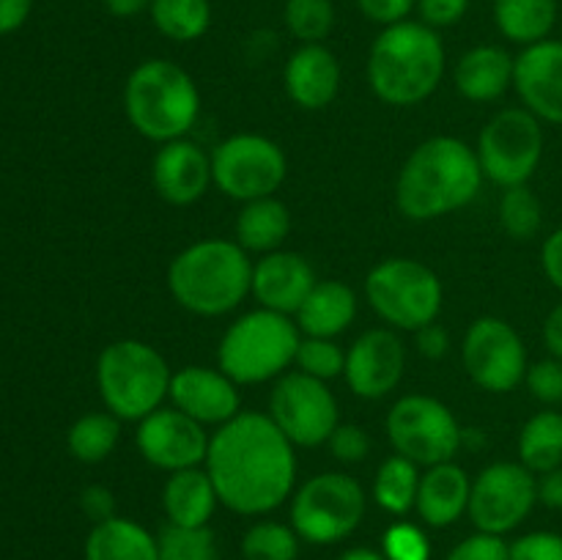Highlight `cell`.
<instances>
[{"label": "cell", "mask_w": 562, "mask_h": 560, "mask_svg": "<svg viewBox=\"0 0 562 560\" xmlns=\"http://www.w3.org/2000/svg\"><path fill=\"white\" fill-rule=\"evenodd\" d=\"M206 472L225 508L267 514L294 489V443L269 415L239 412L209 439Z\"/></svg>", "instance_id": "cell-1"}, {"label": "cell", "mask_w": 562, "mask_h": 560, "mask_svg": "<svg viewBox=\"0 0 562 560\" xmlns=\"http://www.w3.org/2000/svg\"><path fill=\"white\" fill-rule=\"evenodd\" d=\"M477 152L456 137H431L404 163L395 187L398 209L412 220H434L467 206L481 190Z\"/></svg>", "instance_id": "cell-2"}, {"label": "cell", "mask_w": 562, "mask_h": 560, "mask_svg": "<svg viewBox=\"0 0 562 560\" xmlns=\"http://www.w3.org/2000/svg\"><path fill=\"white\" fill-rule=\"evenodd\" d=\"M445 75L442 38L426 22H395L373 42L368 80L387 104H417L437 91Z\"/></svg>", "instance_id": "cell-3"}, {"label": "cell", "mask_w": 562, "mask_h": 560, "mask_svg": "<svg viewBox=\"0 0 562 560\" xmlns=\"http://www.w3.org/2000/svg\"><path fill=\"white\" fill-rule=\"evenodd\" d=\"M168 285L176 302L198 316H220L252 291V264L239 242H195L173 258Z\"/></svg>", "instance_id": "cell-4"}, {"label": "cell", "mask_w": 562, "mask_h": 560, "mask_svg": "<svg viewBox=\"0 0 562 560\" xmlns=\"http://www.w3.org/2000/svg\"><path fill=\"white\" fill-rule=\"evenodd\" d=\"M124 108L132 126L157 143L179 141L195 124L201 97L181 66L151 58L137 66L124 88Z\"/></svg>", "instance_id": "cell-5"}, {"label": "cell", "mask_w": 562, "mask_h": 560, "mask_svg": "<svg viewBox=\"0 0 562 560\" xmlns=\"http://www.w3.org/2000/svg\"><path fill=\"white\" fill-rule=\"evenodd\" d=\"M170 379L165 357L143 340H115L97 362L99 393L108 410L124 421H143L159 410V401L170 393Z\"/></svg>", "instance_id": "cell-6"}, {"label": "cell", "mask_w": 562, "mask_h": 560, "mask_svg": "<svg viewBox=\"0 0 562 560\" xmlns=\"http://www.w3.org/2000/svg\"><path fill=\"white\" fill-rule=\"evenodd\" d=\"M300 327L285 313L252 311L228 327L220 340V368L239 384L278 377L300 349Z\"/></svg>", "instance_id": "cell-7"}, {"label": "cell", "mask_w": 562, "mask_h": 560, "mask_svg": "<svg viewBox=\"0 0 562 560\" xmlns=\"http://www.w3.org/2000/svg\"><path fill=\"white\" fill-rule=\"evenodd\" d=\"M368 300L384 322L401 329H420L442 307V283L437 275L412 258H387L366 280Z\"/></svg>", "instance_id": "cell-8"}, {"label": "cell", "mask_w": 562, "mask_h": 560, "mask_svg": "<svg viewBox=\"0 0 562 560\" xmlns=\"http://www.w3.org/2000/svg\"><path fill=\"white\" fill-rule=\"evenodd\" d=\"M366 514V492L344 472H322L296 492L291 525L311 544H335L357 530Z\"/></svg>", "instance_id": "cell-9"}, {"label": "cell", "mask_w": 562, "mask_h": 560, "mask_svg": "<svg viewBox=\"0 0 562 560\" xmlns=\"http://www.w3.org/2000/svg\"><path fill=\"white\" fill-rule=\"evenodd\" d=\"M543 157L541 119L527 108H508L494 115L477 141L481 168L494 184L519 187L527 184Z\"/></svg>", "instance_id": "cell-10"}, {"label": "cell", "mask_w": 562, "mask_h": 560, "mask_svg": "<svg viewBox=\"0 0 562 560\" xmlns=\"http://www.w3.org/2000/svg\"><path fill=\"white\" fill-rule=\"evenodd\" d=\"M387 437L398 456L417 467H434L453 459L464 434L442 401L431 395H406L390 410Z\"/></svg>", "instance_id": "cell-11"}, {"label": "cell", "mask_w": 562, "mask_h": 560, "mask_svg": "<svg viewBox=\"0 0 562 560\" xmlns=\"http://www.w3.org/2000/svg\"><path fill=\"white\" fill-rule=\"evenodd\" d=\"M212 179L234 201L272 198L285 179V154L261 135H234L212 157Z\"/></svg>", "instance_id": "cell-12"}, {"label": "cell", "mask_w": 562, "mask_h": 560, "mask_svg": "<svg viewBox=\"0 0 562 560\" xmlns=\"http://www.w3.org/2000/svg\"><path fill=\"white\" fill-rule=\"evenodd\" d=\"M538 503V481L525 464L497 461L472 483L470 519L481 533L505 536L530 516Z\"/></svg>", "instance_id": "cell-13"}, {"label": "cell", "mask_w": 562, "mask_h": 560, "mask_svg": "<svg viewBox=\"0 0 562 560\" xmlns=\"http://www.w3.org/2000/svg\"><path fill=\"white\" fill-rule=\"evenodd\" d=\"M269 417L294 445H322L338 428V401L316 377L285 373L269 399Z\"/></svg>", "instance_id": "cell-14"}, {"label": "cell", "mask_w": 562, "mask_h": 560, "mask_svg": "<svg viewBox=\"0 0 562 560\" xmlns=\"http://www.w3.org/2000/svg\"><path fill=\"white\" fill-rule=\"evenodd\" d=\"M464 366L488 393H508L527 377V351L505 318L483 316L467 329Z\"/></svg>", "instance_id": "cell-15"}, {"label": "cell", "mask_w": 562, "mask_h": 560, "mask_svg": "<svg viewBox=\"0 0 562 560\" xmlns=\"http://www.w3.org/2000/svg\"><path fill=\"white\" fill-rule=\"evenodd\" d=\"M137 448L148 464L159 470H190L206 461L209 437L203 423L181 410H154L137 428Z\"/></svg>", "instance_id": "cell-16"}, {"label": "cell", "mask_w": 562, "mask_h": 560, "mask_svg": "<svg viewBox=\"0 0 562 560\" xmlns=\"http://www.w3.org/2000/svg\"><path fill=\"white\" fill-rule=\"evenodd\" d=\"M514 88L536 119L562 124V42L543 38L514 60Z\"/></svg>", "instance_id": "cell-17"}, {"label": "cell", "mask_w": 562, "mask_h": 560, "mask_svg": "<svg viewBox=\"0 0 562 560\" xmlns=\"http://www.w3.org/2000/svg\"><path fill=\"white\" fill-rule=\"evenodd\" d=\"M406 355L398 335L371 329L360 335L346 355V382L360 399H384L404 377Z\"/></svg>", "instance_id": "cell-18"}, {"label": "cell", "mask_w": 562, "mask_h": 560, "mask_svg": "<svg viewBox=\"0 0 562 560\" xmlns=\"http://www.w3.org/2000/svg\"><path fill=\"white\" fill-rule=\"evenodd\" d=\"M170 399L176 410L187 412L198 423H228L239 415V390L223 371L203 366H187L170 379Z\"/></svg>", "instance_id": "cell-19"}, {"label": "cell", "mask_w": 562, "mask_h": 560, "mask_svg": "<svg viewBox=\"0 0 562 560\" xmlns=\"http://www.w3.org/2000/svg\"><path fill=\"white\" fill-rule=\"evenodd\" d=\"M313 285H316V275L300 253H267L252 267V294L267 311L285 313V316L296 313L313 291Z\"/></svg>", "instance_id": "cell-20"}, {"label": "cell", "mask_w": 562, "mask_h": 560, "mask_svg": "<svg viewBox=\"0 0 562 560\" xmlns=\"http://www.w3.org/2000/svg\"><path fill=\"white\" fill-rule=\"evenodd\" d=\"M212 181V159L198 143L170 141L154 157V187L173 206L195 203Z\"/></svg>", "instance_id": "cell-21"}, {"label": "cell", "mask_w": 562, "mask_h": 560, "mask_svg": "<svg viewBox=\"0 0 562 560\" xmlns=\"http://www.w3.org/2000/svg\"><path fill=\"white\" fill-rule=\"evenodd\" d=\"M340 88V64L324 44H302L285 64V91L300 108L322 110Z\"/></svg>", "instance_id": "cell-22"}, {"label": "cell", "mask_w": 562, "mask_h": 560, "mask_svg": "<svg viewBox=\"0 0 562 560\" xmlns=\"http://www.w3.org/2000/svg\"><path fill=\"white\" fill-rule=\"evenodd\" d=\"M472 483L467 472L453 461L428 467L417 489V514L426 525L448 527L470 508Z\"/></svg>", "instance_id": "cell-23"}, {"label": "cell", "mask_w": 562, "mask_h": 560, "mask_svg": "<svg viewBox=\"0 0 562 560\" xmlns=\"http://www.w3.org/2000/svg\"><path fill=\"white\" fill-rule=\"evenodd\" d=\"M514 60L497 44H481L461 55L456 86L472 102H492L514 86Z\"/></svg>", "instance_id": "cell-24"}, {"label": "cell", "mask_w": 562, "mask_h": 560, "mask_svg": "<svg viewBox=\"0 0 562 560\" xmlns=\"http://www.w3.org/2000/svg\"><path fill=\"white\" fill-rule=\"evenodd\" d=\"M357 313V296L340 280H322L313 285L307 300L296 311V327L307 338H335L351 324Z\"/></svg>", "instance_id": "cell-25"}, {"label": "cell", "mask_w": 562, "mask_h": 560, "mask_svg": "<svg viewBox=\"0 0 562 560\" xmlns=\"http://www.w3.org/2000/svg\"><path fill=\"white\" fill-rule=\"evenodd\" d=\"M165 514L170 525L181 527H206L217 505V489L206 470H179L168 478L162 492Z\"/></svg>", "instance_id": "cell-26"}, {"label": "cell", "mask_w": 562, "mask_h": 560, "mask_svg": "<svg viewBox=\"0 0 562 560\" xmlns=\"http://www.w3.org/2000/svg\"><path fill=\"white\" fill-rule=\"evenodd\" d=\"M86 560H159L157 538L137 522L110 516L88 533Z\"/></svg>", "instance_id": "cell-27"}, {"label": "cell", "mask_w": 562, "mask_h": 560, "mask_svg": "<svg viewBox=\"0 0 562 560\" xmlns=\"http://www.w3.org/2000/svg\"><path fill=\"white\" fill-rule=\"evenodd\" d=\"M494 22L508 42L530 47L558 25V0H494Z\"/></svg>", "instance_id": "cell-28"}, {"label": "cell", "mask_w": 562, "mask_h": 560, "mask_svg": "<svg viewBox=\"0 0 562 560\" xmlns=\"http://www.w3.org/2000/svg\"><path fill=\"white\" fill-rule=\"evenodd\" d=\"M289 225L291 217L283 203L274 198H258V201H247V206L241 209L236 220V236L245 250L274 253L283 245Z\"/></svg>", "instance_id": "cell-29"}, {"label": "cell", "mask_w": 562, "mask_h": 560, "mask_svg": "<svg viewBox=\"0 0 562 560\" xmlns=\"http://www.w3.org/2000/svg\"><path fill=\"white\" fill-rule=\"evenodd\" d=\"M519 456L521 464L538 475L562 467V412L543 410L525 423L519 434Z\"/></svg>", "instance_id": "cell-30"}, {"label": "cell", "mask_w": 562, "mask_h": 560, "mask_svg": "<svg viewBox=\"0 0 562 560\" xmlns=\"http://www.w3.org/2000/svg\"><path fill=\"white\" fill-rule=\"evenodd\" d=\"M151 22L173 42H195L212 25V0H151Z\"/></svg>", "instance_id": "cell-31"}, {"label": "cell", "mask_w": 562, "mask_h": 560, "mask_svg": "<svg viewBox=\"0 0 562 560\" xmlns=\"http://www.w3.org/2000/svg\"><path fill=\"white\" fill-rule=\"evenodd\" d=\"M417 489H420V475H417L415 461L404 459V456H390L376 472L373 500L390 514L404 516L415 508Z\"/></svg>", "instance_id": "cell-32"}, {"label": "cell", "mask_w": 562, "mask_h": 560, "mask_svg": "<svg viewBox=\"0 0 562 560\" xmlns=\"http://www.w3.org/2000/svg\"><path fill=\"white\" fill-rule=\"evenodd\" d=\"M119 421L108 412H91L82 415L75 426L69 428V450L77 461L86 464H97V461L108 459L113 453L115 443H119Z\"/></svg>", "instance_id": "cell-33"}, {"label": "cell", "mask_w": 562, "mask_h": 560, "mask_svg": "<svg viewBox=\"0 0 562 560\" xmlns=\"http://www.w3.org/2000/svg\"><path fill=\"white\" fill-rule=\"evenodd\" d=\"M245 560H296L300 533L280 522H258L241 538Z\"/></svg>", "instance_id": "cell-34"}, {"label": "cell", "mask_w": 562, "mask_h": 560, "mask_svg": "<svg viewBox=\"0 0 562 560\" xmlns=\"http://www.w3.org/2000/svg\"><path fill=\"white\" fill-rule=\"evenodd\" d=\"M283 20L291 36L302 44H322L335 27L333 0H285Z\"/></svg>", "instance_id": "cell-35"}, {"label": "cell", "mask_w": 562, "mask_h": 560, "mask_svg": "<svg viewBox=\"0 0 562 560\" xmlns=\"http://www.w3.org/2000/svg\"><path fill=\"white\" fill-rule=\"evenodd\" d=\"M499 223L514 239H532L543 223V209L536 192L527 184L508 187L499 201Z\"/></svg>", "instance_id": "cell-36"}, {"label": "cell", "mask_w": 562, "mask_h": 560, "mask_svg": "<svg viewBox=\"0 0 562 560\" xmlns=\"http://www.w3.org/2000/svg\"><path fill=\"white\" fill-rule=\"evenodd\" d=\"M159 560H217V544L209 527H162L157 538Z\"/></svg>", "instance_id": "cell-37"}, {"label": "cell", "mask_w": 562, "mask_h": 560, "mask_svg": "<svg viewBox=\"0 0 562 560\" xmlns=\"http://www.w3.org/2000/svg\"><path fill=\"white\" fill-rule=\"evenodd\" d=\"M294 362L300 366L302 373L322 379V382L335 379L338 373L346 371V355L338 344H333V338L300 340Z\"/></svg>", "instance_id": "cell-38"}, {"label": "cell", "mask_w": 562, "mask_h": 560, "mask_svg": "<svg viewBox=\"0 0 562 560\" xmlns=\"http://www.w3.org/2000/svg\"><path fill=\"white\" fill-rule=\"evenodd\" d=\"M384 558L387 560H428L431 558V544L420 527L409 522H398L384 533Z\"/></svg>", "instance_id": "cell-39"}, {"label": "cell", "mask_w": 562, "mask_h": 560, "mask_svg": "<svg viewBox=\"0 0 562 560\" xmlns=\"http://www.w3.org/2000/svg\"><path fill=\"white\" fill-rule=\"evenodd\" d=\"M527 388H530L532 399H538L547 406L562 404V360L560 357H549V360H538L536 366L527 368Z\"/></svg>", "instance_id": "cell-40"}, {"label": "cell", "mask_w": 562, "mask_h": 560, "mask_svg": "<svg viewBox=\"0 0 562 560\" xmlns=\"http://www.w3.org/2000/svg\"><path fill=\"white\" fill-rule=\"evenodd\" d=\"M445 560H510V544H505L503 536L475 533V536L464 538L459 547L450 549Z\"/></svg>", "instance_id": "cell-41"}, {"label": "cell", "mask_w": 562, "mask_h": 560, "mask_svg": "<svg viewBox=\"0 0 562 560\" xmlns=\"http://www.w3.org/2000/svg\"><path fill=\"white\" fill-rule=\"evenodd\" d=\"M510 560H562V536L558 533H527L510 544Z\"/></svg>", "instance_id": "cell-42"}, {"label": "cell", "mask_w": 562, "mask_h": 560, "mask_svg": "<svg viewBox=\"0 0 562 560\" xmlns=\"http://www.w3.org/2000/svg\"><path fill=\"white\" fill-rule=\"evenodd\" d=\"M329 448H333V456L338 461H344V464H357V461H362L368 456L371 443H368L366 428L355 426V423H344V426L335 428L333 437H329Z\"/></svg>", "instance_id": "cell-43"}, {"label": "cell", "mask_w": 562, "mask_h": 560, "mask_svg": "<svg viewBox=\"0 0 562 560\" xmlns=\"http://www.w3.org/2000/svg\"><path fill=\"white\" fill-rule=\"evenodd\" d=\"M417 11H420V22L439 31V27H450L464 20L470 0H417Z\"/></svg>", "instance_id": "cell-44"}, {"label": "cell", "mask_w": 562, "mask_h": 560, "mask_svg": "<svg viewBox=\"0 0 562 560\" xmlns=\"http://www.w3.org/2000/svg\"><path fill=\"white\" fill-rule=\"evenodd\" d=\"M355 3L366 20L387 27L395 25V22H404L417 5V0H355Z\"/></svg>", "instance_id": "cell-45"}, {"label": "cell", "mask_w": 562, "mask_h": 560, "mask_svg": "<svg viewBox=\"0 0 562 560\" xmlns=\"http://www.w3.org/2000/svg\"><path fill=\"white\" fill-rule=\"evenodd\" d=\"M417 349L423 351L431 360H439V357L448 355L450 349V335L448 329L439 327V324H426V327L417 329Z\"/></svg>", "instance_id": "cell-46"}, {"label": "cell", "mask_w": 562, "mask_h": 560, "mask_svg": "<svg viewBox=\"0 0 562 560\" xmlns=\"http://www.w3.org/2000/svg\"><path fill=\"white\" fill-rule=\"evenodd\" d=\"M82 508H86V514L91 516L93 522L110 519V516H115L113 494H110L104 486H88L86 492H82Z\"/></svg>", "instance_id": "cell-47"}, {"label": "cell", "mask_w": 562, "mask_h": 560, "mask_svg": "<svg viewBox=\"0 0 562 560\" xmlns=\"http://www.w3.org/2000/svg\"><path fill=\"white\" fill-rule=\"evenodd\" d=\"M33 0H0V36L14 33L31 16Z\"/></svg>", "instance_id": "cell-48"}, {"label": "cell", "mask_w": 562, "mask_h": 560, "mask_svg": "<svg viewBox=\"0 0 562 560\" xmlns=\"http://www.w3.org/2000/svg\"><path fill=\"white\" fill-rule=\"evenodd\" d=\"M541 261H543V272H547V278L562 291V228L554 231V234L543 242Z\"/></svg>", "instance_id": "cell-49"}, {"label": "cell", "mask_w": 562, "mask_h": 560, "mask_svg": "<svg viewBox=\"0 0 562 560\" xmlns=\"http://www.w3.org/2000/svg\"><path fill=\"white\" fill-rule=\"evenodd\" d=\"M538 500H541L547 508L562 511V467L543 472V475L538 478Z\"/></svg>", "instance_id": "cell-50"}, {"label": "cell", "mask_w": 562, "mask_h": 560, "mask_svg": "<svg viewBox=\"0 0 562 560\" xmlns=\"http://www.w3.org/2000/svg\"><path fill=\"white\" fill-rule=\"evenodd\" d=\"M543 340H547V349L552 351V357H560L562 360V302L558 307H552V313L547 316Z\"/></svg>", "instance_id": "cell-51"}, {"label": "cell", "mask_w": 562, "mask_h": 560, "mask_svg": "<svg viewBox=\"0 0 562 560\" xmlns=\"http://www.w3.org/2000/svg\"><path fill=\"white\" fill-rule=\"evenodd\" d=\"M102 3L119 20H130V16H137L151 9V0H102Z\"/></svg>", "instance_id": "cell-52"}, {"label": "cell", "mask_w": 562, "mask_h": 560, "mask_svg": "<svg viewBox=\"0 0 562 560\" xmlns=\"http://www.w3.org/2000/svg\"><path fill=\"white\" fill-rule=\"evenodd\" d=\"M340 560H387V558H384V552H373V549L368 547H357L340 555Z\"/></svg>", "instance_id": "cell-53"}]
</instances>
